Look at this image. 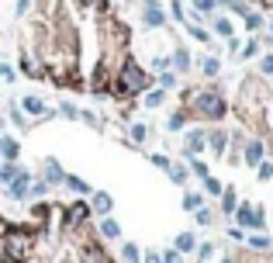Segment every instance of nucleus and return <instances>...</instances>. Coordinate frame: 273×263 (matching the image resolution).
<instances>
[{
	"mask_svg": "<svg viewBox=\"0 0 273 263\" xmlns=\"http://www.w3.org/2000/svg\"><path fill=\"white\" fill-rule=\"evenodd\" d=\"M232 218H235V225H239L242 232H246V229H249V232H263V229H267V211H263L260 204H249V201H239V208H235Z\"/></svg>",
	"mask_w": 273,
	"mask_h": 263,
	"instance_id": "nucleus-3",
	"label": "nucleus"
},
{
	"mask_svg": "<svg viewBox=\"0 0 273 263\" xmlns=\"http://www.w3.org/2000/svg\"><path fill=\"white\" fill-rule=\"evenodd\" d=\"M194 10L197 14H214V3L211 0H194Z\"/></svg>",
	"mask_w": 273,
	"mask_h": 263,
	"instance_id": "nucleus-44",
	"label": "nucleus"
},
{
	"mask_svg": "<svg viewBox=\"0 0 273 263\" xmlns=\"http://www.w3.org/2000/svg\"><path fill=\"white\" fill-rule=\"evenodd\" d=\"M156 87H159V90H166V94H170V90H177V73H173V69H163V73L156 76Z\"/></svg>",
	"mask_w": 273,
	"mask_h": 263,
	"instance_id": "nucleus-22",
	"label": "nucleus"
},
{
	"mask_svg": "<svg viewBox=\"0 0 273 263\" xmlns=\"http://www.w3.org/2000/svg\"><path fill=\"white\" fill-rule=\"evenodd\" d=\"M28 3H31V0H17V7H14V10H17V17H24V10H28Z\"/></svg>",
	"mask_w": 273,
	"mask_h": 263,
	"instance_id": "nucleus-51",
	"label": "nucleus"
},
{
	"mask_svg": "<svg viewBox=\"0 0 273 263\" xmlns=\"http://www.w3.org/2000/svg\"><path fill=\"white\" fill-rule=\"evenodd\" d=\"M201 184H204V194L207 197H221V191H225V184H221L218 177H204Z\"/></svg>",
	"mask_w": 273,
	"mask_h": 263,
	"instance_id": "nucleus-28",
	"label": "nucleus"
},
{
	"mask_svg": "<svg viewBox=\"0 0 273 263\" xmlns=\"http://www.w3.org/2000/svg\"><path fill=\"white\" fill-rule=\"evenodd\" d=\"M242 163H246V166H260V163H263V142H260V138H249V142L242 145Z\"/></svg>",
	"mask_w": 273,
	"mask_h": 263,
	"instance_id": "nucleus-11",
	"label": "nucleus"
},
{
	"mask_svg": "<svg viewBox=\"0 0 273 263\" xmlns=\"http://www.w3.org/2000/svg\"><path fill=\"white\" fill-rule=\"evenodd\" d=\"M166 173H170V180H173V184H180V187H183V184H190V170H187V163H173Z\"/></svg>",
	"mask_w": 273,
	"mask_h": 263,
	"instance_id": "nucleus-18",
	"label": "nucleus"
},
{
	"mask_svg": "<svg viewBox=\"0 0 273 263\" xmlns=\"http://www.w3.org/2000/svg\"><path fill=\"white\" fill-rule=\"evenodd\" d=\"M159 257H163V263H183V257H180L177 250H163Z\"/></svg>",
	"mask_w": 273,
	"mask_h": 263,
	"instance_id": "nucleus-45",
	"label": "nucleus"
},
{
	"mask_svg": "<svg viewBox=\"0 0 273 263\" xmlns=\"http://www.w3.org/2000/svg\"><path fill=\"white\" fill-rule=\"evenodd\" d=\"M17 156H21V145H17V138H10V135H0V163H17Z\"/></svg>",
	"mask_w": 273,
	"mask_h": 263,
	"instance_id": "nucleus-12",
	"label": "nucleus"
},
{
	"mask_svg": "<svg viewBox=\"0 0 273 263\" xmlns=\"http://www.w3.org/2000/svg\"><path fill=\"white\" fill-rule=\"evenodd\" d=\"M197 263H207V260H214V253H218V243H197Z\"/></svg>",
	"mask_w": 273,
	"mask_h": 263,
	"instance_id": "nucleus-25",
	"label": "nucleus"
},
{
	"mask_svg": "<svg viewBox=\"0 0 273 263\" xmlns=\"http://www.w3.org/2000/svg\"><path fill=\"white\" fill-rule=\"evenodd\" d=\"M63 184H66L73 194H80V197H90V194H93V187H90L83 177H76V173H66V180H63Z\"/></svg>",
	"mask_w": 273,
	"mask_h": 263,
	"instance_id": "nucleus-15",
	"label": "nucleus"
},
{
	"mask_svg": "<svg viewBox=\"0 0 273 263\" xmlns=\"http://www.w3.org/2000/svg\"><path fill=\"white\" fill-rule=\"evenodd\" d=\"M149 163H152L156 170H163V173L173 166V159H170V156H163V152H152V156H149Z\"/></svg>",
	"mask_w": 273,
	"mask_h": 263,
	"instance_id": "nucleus-36",
	"label": "nucleus"
},
{
	"mask_svg": "<svg viewBox=\"0 0 273 263\" xmlns=\"http://www.w3.org/2000/svg\"><path fill=\"white\" fill-rule=\"evenodd\" d=\"M49 191H52V187H49L45 180H31V191H28V197H45Z\"/></svg>",
	"mask_w": 273,
	"mask_h": 263,
	"instance_id": "nucleus-39",
	"label": "nucleus"
},
{
	"mask_svg": "<svg viewBox=\"0 0 273 263\" xmlns=\"http://www.w3.org/2000/svg\"><path fill=\"white\" fill-rule=\"evenodd\" d=\"M218 201H221V215H225V218H232V215H235V208H239V197H235V191H232V187H225Z\"/></svg>",
	"mask_w": 273,
	"mask_h": 263,
	"instance_id": "nucleus-16",
	"label": "nucleus"
},
{
	"mask_svg": "<svg viewBox=\"0 0 273 263\" xmlns=\"http://www.w3.org/2000/svg\"><path fill=\"white\" fill-rule=\"evenodd\" d=\"M7 118H10V125H14V129H28V118H24L17 108H7Z\"/></svg>",
	"mask_w": 273,
	"mask_h": 263,
	"instance_id": "nucleus-37",
	"label": "nucleus"
},
{
	"mask_svg": "<svg viewBox=\"0 0 273 263\" xmlns=\"http://www.w3.org/2000/svg\"><path fill=\"white\" fill-rule=\"evenodd\" d=\"M228 239H235V243H246V232L235 225V229H228Z\"/></svg>",
	"mask_w": 273,
	"mask_h": 263,
	"instance_id": "nucleus-48",
	"label": "nucleus"
},
{
	"mask_svg": "<svg viewBox=\"0 0 273 263\" xmlns=\"http://www.w3.org/2000/svg\"><path fill=\"white\" fill-rule=\"evenodd\" d=\"M170 63L177 66V73H190V52H187V49H173Z\"/></svg>",
	"mask_w": 273,
	"mask_h": 263,
	"instance_id": "nucleus-19",
	"label": "nucleus"
},
{
	"mask_svg": "<svg viewBox=\"0 0 273 263\" xmlns=\"http://www.w3.org/2000/svg\"><path fill=\"white\" fill-rule=\"evenodd\" d=\"M211 3H214V7H232L235 0H211Z\"/></svg>",
	"mask_w": 273,
	"mask_h": 263,
	"instance_id": "nucleus-52",
	"label": "nucleus"
},
{
	"mask_svg": "<svg viewBox=\"0 0 273 263\" xmlns=\"http://www.w3.org/2000/svg\"><path fill=\"white\" fill-rule=\"evenodd\" d=\"M201 73H204L207 80H214V76L221 73V63H218L214 56H207V59H201Z\"/></svg>",
	"mask_w": 273,
	"mask_h": 263,
	"instance_id": "nucleus-30",
	"label": "nucleus"
},
{
	"mask_svg": "<svg viewBox=\"0 0 273 263\" xmlns=\"http://www.w3.org/2000/svg\"><path fill=\"white\" fill-rule=\"evenodd\" d=\"M225 42H228V49H232V52H239V49H242V42H239L235 35H232V38H225Z\"/></svg>",
	"mask_w": 273,
	"mask_h": 263,
	"instance_id": "nucleus-50",
	"label": "nucleus"
},
{
	"mask_svg": "<svg viewBox=\"0 0 273 263\" xmlns=\"http://www.w3.org/2000/svg\"><path fill=\"white\" fill-rule=\"evenodd\" d=\"M204 138H207V149L221 159V156H225V149H228V132H225V129H211V132H204Z\"/></svg>",
	"mask_w": 273,
	"mask_h": 263,
	"instance_id": "nucleus-10",
	"label": "nucleus"
},
{
	"mask_svg": "<svg viewBox=\"0 0 273 263\" xmlns=\"http://www.w3.org/2000/svg\"><path fill=\"white\" fill-rule=\"evenodd\" d=\"M56 115H63V118H69V122H76V118H80V108H73V104H69V101H63V104H59V111H56Z\"/></svg>",
	"mask_w": 273,
	"mask_h": 263,
	"instance_id": "nucleus-38",
	"label": "nucleus"
},
{
	"mask_svg": "<svg viewBox=\"0 0 273 263\" xmlns=\"http://www.w3.org/2000/svg\"><path fill=\"white\" fill-rule=\"evenodd\" d=\"M170 14H173L177 21H183V24H187V10H183V0H170Z\"/></svg>",
	"mask_w": 273,
	"mask_h": 263,
	"instance_id": "nucleus-40",
	"label": "nucleus"
},
{
	"mask_svg": "<svg viewBox=\"0 0 273 263\" xmlns=\"http://www.w3.org/2000/svg\"><path fill=\"white\" fill-rule=\"evenodd\" d=\"M211 31H214L218 38H232V35H235V24H232L225 14H214V21H211Z\"/></svg>",
	"mask_w": 273,
	"mask_h": 263,
	"instance_id": "nucleus-14",
	"label": "nucleus"
},
{
	"mask_svg": "<svg viewBox=\"0 0 273 263\" xmlns=\"http://www.w3.org/2000/svg\"><path fill=\"white\" fill-rule=\"evenodd\" d=\"M121 260L125 263H142V250L135 243H121Z\"/></svg>",
	"mask_w": 273,
	"mask_h": 263,
	"instance_id": "nucleus-26",
	"label": "nucleus"
},
{
	"mask_svg": "<svg viewBox=\"0 0 273 263\" xmlns=\"http://www.w3.org/2000/svg\"><path fill=\"white\" fill-rule=\"evenodd\" d=\"M173 250H177L180 257H187V253H194V250H197V236H194V232H180V236L173 239Z\"/></svg>",
	"mask_w": 273,
	"mask_h": 263,
	"instance_id": "nucleus-13",
	"label": "nucleus"
},
{
	"mask_svg": "<svg viewBox=\"0 0 273 263\" xmlns=\"http://www.w3.org/2000/svg\"><path fill=\"white\" fill-rule=\"evenodd\" d=\"M260 73H263V76H273V52L260 59Z\"/></svg>",
	"mask_w": 273,
	"mask_h": 263,
	"instance_id": "nucleus-43",
	"label": "nucleus"
},
{
	"mask_svg": "<svg viewBox=\"0 0 273 263\" xmlns=\"http://www.w3.org/2000/svg\"><path fill=\"white\" fill-rule=\"evenodd\" d=\"M187 118H190V115H187V108H183V111H173V115H170V122H166V129H170V132H180L183 125H187Z\"/></svg>",
	"mask_w": 273,
	"mask_h": 263,
	"instance_id": "nucleus-29",
	"label": "nucleus"
},
{
	"mask_svg": "<svg viewBox=\"0 0 273 263\" xmlns=\"http://www.w3.org/2000/svg\"><path fill=\"white\" fill-rule=\"evenodd\" d=\"M270 38H273V21H270Z\"/></svg>",
	"mask_w": 273,
	"mask_h": 263,
	"instance_id": "nucleus-54",
	"label": "nucleus"
},
{
	"mask_svg": "<svg viewBox=\"0 0 273 263\" xmlns=\"http://www.w3.org/2000/svg\"><path fill=\"white\" fill-rule=\"evenodd\" d=\"M97 229H100V236H104V239H121V225H118L111 215H107V218H100V222H97Z\"/></svg>",
	"mask_w": 273,
	"mask_h": 263,
	"instance_id": "nucleus-17",
	"label": "nucleus"
},
{
	"mask_svg": "<svg viewBox=\"0 0 273 263\" xmlns=\"http://www.w3.org/2000/svg\"><path fill=\"white\" fill-rule=\"evenodd\" d=\"M42 180H45L49 187H59V184L66 180V170H63V163H59L56 156H49V159L42 163Z\"/></svg>",
	"mask_w": 273,
	"mask_h": 263,
	"instance_id": "nucleus-7",
	"label": "nucleus"
},
{
	"mask_svg": "<svg viewBox=\"0 0 273 263\" xmlns=\"http://www.w3.org/2000/svg\"><path fill=\"white\" fill-rule=\"evenodd\" d=\"M128 135H132V142H135V145H142V142L149 138V125H145V122H135V125H132V132H128Z\"/></svg>",
	"mask_w": 273,
	"mask_h": 263,
	"instance_id": "nucleus-33",
	"label": "nucleus"
},
{
	"mask_svg": "<svg viewBox=\"0 0 273 263\" xmlns=\"http://www.w3.org/2000/svg\"><path fill=\"white\" fill-rule=\"evenodd\" d=\"M152 76L142 69L138 63H125V69H121V76H118V83H114V94L118 97H138V94H145V90H152Z\"/></svg>",
	"mask_w": 273,
	"mask_h": 263,
	"instance_id": "nucleus-2",
	"label": "nucleus"
},
{
	"mask_svg": "<svg viewBox=\"0 0 273 263\" xmlns=\"http://www.w3.org/2000/svg\"><path fill=\"white\" fill-rule=\"evenodd\" d=\"M0 76H3L7 83H14V69H10V66H3V63H0Z\"/></svg>",
	"mask_w": 273,
	"mask_h": 263,
	"instance_id": "nucleus-49",
	"label": "nucleus"
},
{
	"mask_svg": "<svg viewBox=\"0 0 273 263\" xmlns=\"http://www.w3.org/2000/svg\"><path fill=\"white\" fill-rule=\"evenodd\" d=\"M90 211L100 215V218H107V215L114 211V197L107 194V191H93V194H90Z\"/></svg>",
	"mask_w": 273,
	"mask_h": 263,
	"instance_id": "nucleus-9",
	"label": "nucleus"
},
{
	"mask_svg": "<svg viewBox=\"0 0 273 263\" xmlns=\"http://www.w3.org/2000/svg\"><path fill=\"white\" fill-rule=\"evenodd\" d=\"M163 104H166V90H159V87L145 90V108H163Z\"/></svg>",
	"mask_w": 273,
	"mask_h": 263,
	"instance_id": "nucleus-24",
	"label": "nucleus"
},
{
	"mask_svg": "<svg viewBox=\"0 0 273 263\" xmlns=\"http://www.w3.org/2000/svg\"><path fill=\"white\" fill-rule=\"evenodd\" d=\"M260 56V38H249L242 49H239V59H256Z\"/></svg>",
	"mask_w": 273,
	"mask_h": 263,
	"instance_id": "nucleus-32",
	"label": "nucleus"
},
{
	"mask_svg": "<svg viewBox=\"0 0 273 263\" xmlns=\"http://www.w3.org/2000/svg\"><path fill=\"white\" fill-rule=\"evenodd\" d=\"M180 208H183V211H197V208H204V194H197V191H187V194L180 197Z\"/></svg>",
	"mask_w": 273,
	"mask_h": 263,
	"instance_id": "nucleus-20",
	"label": "nucleus"
},
{
	"mask_svg": "<svg viewBox=\"0 0 273 263\" xmlns=\"http://www.w3.org/2000/svg\"><path fill=\"white\" fill-rule=\"evenodd\" d=\"M183 97H187V115L204 118V122H218L228 111L225 97L218 90H211V87H204V90H183Z\"/></svg>",
	"mask_w": 273,
	"mask_h": 263,
	"instance_id": "nucleus-1",
	"label": "nucleus"
},
{
	"mask_svg": "<svg viewBox=\"0 0 273 263\" xmlns=\"http://www.w3.org/2000/svg\"><path fill=\"white\" fill-rule=\"evenodd\" d=\"M194 222H197V225H204V229H207V225H214V211H211L207 204H204V208H197V211H194Z\"/></svg>",
	"mask_w": 273,
	"mask_h": 263,
	"instance_id": "nucleus-34",
	"label": "nucleus"
},
{
	"mask_svg": "<svg viewBox=\"0 0 273 263\" xmlns=\"http://www.w3.org/2000/svg\"><path fill=\"white\" fill-rule=\"evenodd\" d=\"M242 21H246V31H260L263 28V14H256V10H246Z\"/></svg>",
	"mask_w": 273,
	"mask_h": 263,
	"instance_id": "nucleus-31",
	"label": "nucleus"
},
{
	"mask_svg": "<svg viewBox=\"0 0 273 263\" xmlns=\"http://www.w3.org/2000/svg\"><path fill=\"white\" fill-rule=\"evenodd\" d=\"M246 246H253V250L263 253V250H270L273 246V239L270 236H263V232H249V236H246Z\"/></svg>",
	"mask_w": 273,
	"mask_h": 263,
	"instance_id": "nucleus-21",
	"label": "nucleus"
},
{
	"mask_svg": "<svg viewBox=\"0 0 273 263\" xmlns=\"http://www.w3.org/2000/svg\"><path fill=\"white\" fill-rule=\"evenodd\" d=\"M21 108H24V115H28V118H56V108H49L42 94H24Z\"/></svg>",
	"mask_w": 273,
	"mask_h": 263,
	"instance_id": "nucleus-5",
	"label": "nucleus"
},
{
	"mask_svg": "<svg viewBox=\"0 0 273 263\" xmlns=\"http://www.w3.org/2000/svg\"><path fill=\"white\" fill-rule=\"evenodd\" d=\"M17 170H21L17 163H0V184H10L17 177Z\"/></svg>",
	"mask_w": 273,
	"mask_h": 263,
	"instance_id": "nucleus-35",
	"label": "nucleus"
},
{
	"mask_svg": "<svg viewBox=\"0 0 273 263\" xmlns=\"http://www.w3.org/2000/svg\"><path fill=\"white\" fill-rule=\"evenodd\" d=\"M207 149V138H204V129H187V138H183V156H197Z\"/></svg>",
	"mask_w": 273,
	"mask_h": 263,
	"instance_id": "nucleus-8",
	"label": "nucleus"
},
{
	"mask_svg": "<svg viewBox=\"0 0 273 263\" xmlns=\"http://www.w3.org/2000/svg\"><path fill=\"white\" fill-rule=\"evenodd\" d=\"M166 21H170V14L163 10L159 0H142V24L145 28H166Z\"/></svg>",
	"mask_w": 273,
	"mask_h": 263,
	"instance_id": "nucleus-4",
	"label": "nucleus"
},
{
	"mask_svg": "<svg viewBox=\"0 0 273 263\" xmlns=\"http://www.w3.org/2000/svg\"><path fill=\"white\" fill-rule=\"evenodd\" d=\"M187 170L197 177V180H204V177H211V170H207L204 159H197V156H190V163H187Z\"/></svg>",
	"mask_w": 273,
	"mask_h": 263,
	"instance_id": "nucleus-27",
	"label": "nucleus"
},
{
	"mask_svg": "<svg viewBox=\"0 0 273 263\" xmlns=\"http://www.w3.org/2000/svg\"><path fill=\"white\" fill-rule=\"evenodd\" d=\"M170 56H159V59H152V69H159V73H163V69H170Z\"/></svg>",
	"mask_w": 273,
	"mask_h": 263,
	"instance_id": "nucleus-47",
	"label": "nucleus"
},
{
	"mask_svg": "<svg viewBox=\"0 0 273 263\" xmlns=\"http://www.w3.org/2000/svg\"><path fill=\"white\" fill-rule=\"evenodd\" d=\"M76 122H87L90 129H100V118H97V115H90V111H80V118H76Z\"/></svg>",
	"mask_w": 273,
	"mask_h": 263,
	"instance_id": "nucleus-42",
	"label": "nucleus"
},
{
	"mask_svg": "<svg viewBox=\"0 0 273 263\" xmlns=\"http://www.w3.org/2000/svg\"><path fill=\"white\" fill-rule=\"evenodd\" d=\"M142 263H163L159 250H145V253H142Z\"/></svg>",
	"mask_w": 273,
	"mask_h": 263,
	"instance_id": "nucleus-46",
	"label": "nucleus"
},
{
	"mask_svg": "<svg viewBox=\"0 0 273 263\" xmlns=\"http://www.w3.org/2000/svg\"><path fill=\"white\" fill-rule=\"evenodd\" d=\"M187 31H190V38H194V42H201V45H211V31H207V28L194 24V21H187Z\"/></svg>",
	"mask_w": 273,
	"mask_h": 263,
	"instance_id": "nucleus-23",
	"label": "nucleus"
},
{
	"mask_svg": "<svg viewBox=\"0 0 273 263\" xmlns=\"http://www.w3.org/2000/svg\"><path fill=\"white\" fill-rule=\"evenodd\" d=\"M218 263H235V260H232V257H221V260H218Z\"/></svg>",
	"mask_w": 273,
	"mask_h": 263,
	"instance_id": "nucleus-53",
	"label": "nucleus"
},
{
	"mask_svg": "<svg viewBox=\"0 0 273 263\" xmlns=\"http://www.w3.org/2000/svg\"><path fill=\"white\" fill-rule=\"evenodd\" d=\"M28 191H31V173L28 170H17V177L7 184V197L10 201H28Z\"/></svg>",
	"mask_w": 273,
	"mask_h": 263,
	"instance_id": "nucleus-6",
	"label": "nucleus"
},
{
	"mask_svg": "<svg viewBox=\"0 0 273 263\" xmlns=\"http://www.w3.org/2000/svg\"><path fill=\"white\" fill-rule=\"evenodd\" d=\"M256 177L260 180H273V163H260L256 166Z\"/></svg>",
	"mask_w": 273,
	"mask_h": 263,
	"instance_id": "nucleus-41",
	"label": "nucleus"
}]
</instances>
